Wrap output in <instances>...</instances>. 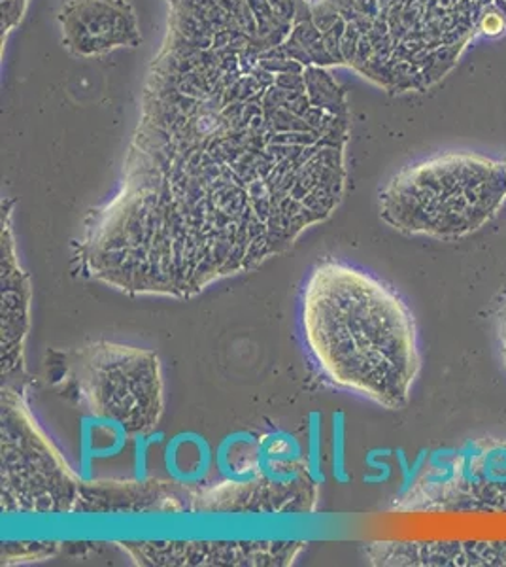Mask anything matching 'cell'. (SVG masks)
Wrapping results in <instances>:
<instances>
[{"label":"cell","mask_w":506,"mask_h":567,"mask_svg":"<svg viewBox=\"0 0 506 567\" xmlns=\"http://www.w3.org/2000/svg\"><path fill=\"white\" fill-rule=\"evenodd\" d=\"M116 195L76 259L127 296L192 299L259 269L347 194L344 91L297 55L288 0H167Z\"/></svg>","instance_id":"obj_1"},{"label":"cell","mask_w":506,"mask_h":567,"mask_svg":"<svg viewBox=\"0 0 506 567\" xmlns=\"http://www.w3.org/2000/svg\"><path fill=\"white\" fill-rule=\"evenodd\" d=\"M329 65L390 95L427 93L478 37L506 33V0H312Z\"/></svg>","instance_id":"obj_2"},{"label":"cell","mask_w":506,"mask_h":567,"mask_svg":"<svg viewBox=\"0 0 506 567\" xmlns=\"http://www.w3.org/2000/svg\"><path fill=\"white\" fill-rule=\"evenodd\" d=\"M299 322L308 354L334 386L390 411L409 405L422 369L416 322L388 284L344 261H320L302 286Z\"/></svg>","instance_id":"obj_3"},{"label":"cell","mask_w":506,"mask_h":567,"mask_svg":"<svg viewBox=\"0 0 506 567\" xmlns=\"http://www.w3.org/2000/svg\"><path fill=\"white\" fill-rule=\"evenodd\" d=\"M506 200V162L446 152L414 163L380 192V218L409 237L465 239L497 216Z\"/></svg>","instance_id":"obj_4"},{"label":"cell","mask_w":506,"mask_h":567,"mask_svg":"<svg viewBox=\"0 0 506 567\" xmlns=\"http://www.w3.org/2000/svg\"><path fill=\"white\" fill-rule=\"evenodd\" d=\"M76 382L87 411L123 432H152L165 411L163 371L152 350L91 344L78 355Z\"/></svg>","instance_id":"obj_5"},{"label":"cell","mask_w":506,"mask_h":567,"mask_svg":"<svg viewBox=\"0 0 506 567\" xmlns=\"http://www.w3.org/2000/svg\"><path fill=\"white\" fill-rule=\"evenodd\" d=\"M80 484L29 406L2 392V511L71 513Z\"/></svg>","instance_id":"obj_6"},{"label":"cell","mask_w":506,"mask_h":567,"mask_svg":"<svg viewBox=\"0 0 506 567\" xmlns=\"http://www.w3.org/2000/svg\"><path fill=\"white\" fill-rule=\"evenodd\" d=\"M127 555L142 566H289L304 545L283 543H123Z\"/></svg>","instance_id":"obj_7"},{"label":"cell","mask_w":506,"mask_h":567,"mask_svg":"<svg viewBox=\"0 0 506 567\" xmlns=\"http://www.w3.org/2000/svg\"><path fill=\"white\" fill-rule=\"evenodd\" d=\"M59 23L64 48L76 58H96L142 42L138 18L127 0H69Z\"/></svg>","instance_id":"obj_8"},{"label":"cell","mask_w":506,"mask_h":567,"mask_svg":"<svg viewBox=\"0 0 506 567\" xmlns=\"http://www.w3.org/2000/svg\"><path fill=\"white\" fill-rule=\"evenodd\" d=\"M506 443L487 445L475 456H465L450 483L443 484V494L430 497L420 509L430 511H506Z\"/></svg>","instance_id":"obj_9"},{"label":"cell","mask_w":506,"mask_h":567,"mask_svg":"<svg viewBox=\"0 0 506 567\" xmlns=\"http://www.w3.org/2000/svg\"><path fill=\"white\" fill-rule=\"evenodd\" d=\"M369 558L379 566H506V542L374 543Z\"/></svg>","instance_id":"obj_10"},{"label":"cell","mask_w":506,"mask_h":567,"mask_svg":"<svg viewBox=\"0 0 506 567\" xmlns=\"http://www.w3.org/2000/svg\"><path fill=\"white\" fill-rule=\"evenodd\" d=\"M2 374H10L23 361L31 290L18 264L10 214L2 218Z\"/></svg>","instance_id":"obj_11"},{"label":"cell","mask_w":506,"mask_h":567,"mask_svg":"<svg viewBox=\"0 0 506 567\" xmlns=\"http://www.w3.org/2000/svg\"><path fill=\"white\" fill-rule=\"evenodd\" d=\"M29 0H2V42L7 39L13 27L20 23L25 13Z\"/></svg>","instance_id":"obj_12"},{"label":"cell","mask_w":506,"mask_h":567,"mask_svg":"<svg viewBox=\"0 0 506 567\" xmlns=\"http://www.w3.org/2000/svg\"><path fill=\"white\" fill-rule=\"evenodd\" d=\"M499 344H500V360L506 369V307L500 312L499 318Z\"/></svg>","instance_id":"obj_13"}]
</instances>
